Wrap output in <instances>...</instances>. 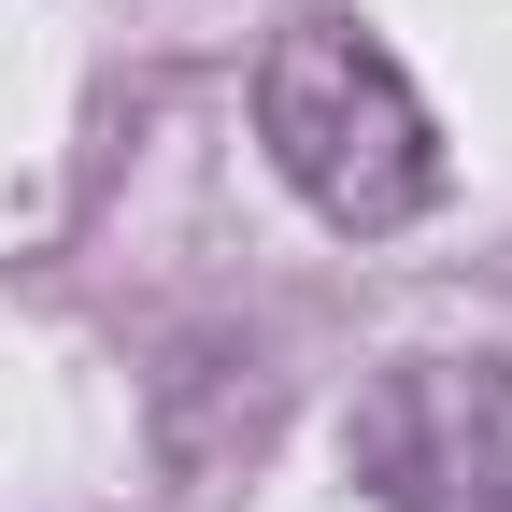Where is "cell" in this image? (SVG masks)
<instances>
[{"mask_svg":"<svg viewBox=\"0 0 512 512\" xmlns=\"http://www.w3.org/2000/svg\"><path fill=\"white\" fill-rule=\"evenodd\" d=\"M256 143H271V171H285L328 228H356V242L413 228V214L441 200V128H427L413 72H399L356 15L271 29V57H256Z\"/></svg>","mask_w":512,"mask_h":512,"instance_id":"6da1fadb","label":"cell"},{"mask_svg":"<svg viewBox=\"0 0 512 512\" xmlns=\"http://www.w3.org/2000/svg\"><path fill=\"white\" fill-rule=\"evenodd\" d=\"M342 470L384 512H512V356H399L370 370Z\"/></svg>","mask_w":512,"mask_h":512,"instance_id":"7a4b0ae2","label":"cell"}]
</instances>
